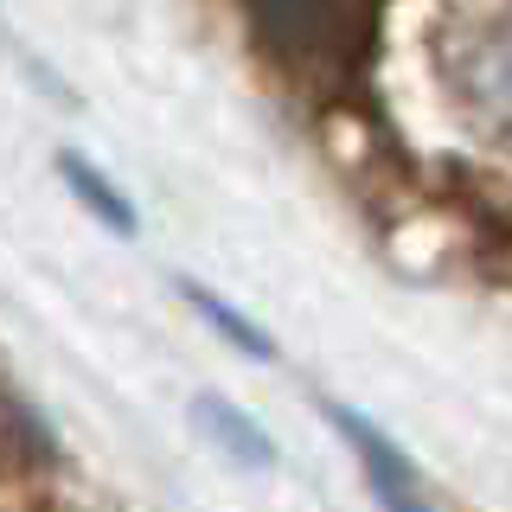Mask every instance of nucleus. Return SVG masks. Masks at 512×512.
<instances>
[{
    "mask_svg": "<svg viewBox=\"0 0 512 512\" xmlns=\"http://www.w3.org/2000/svg\"><path fill=\"white\" fill-rule=\"evenodd\" d=\"M448 90L493 141L512 148V13H493L448 45Z\"/></svg>",
    "mask_w": 512,
    "mask_h": 512,
    "instance_id": "obj_1",
    "label": "nucleus"
},
{
    "mask_svg": "<svg viewBox=\"0 0 512 512\" xmlns=\"http://www.w3.org/2000/svg\"><path fill=\"white\" fill-rule=\"evenodd\" d=\"M250 20L288 64H340L359 39L352 0H250Z\"/></svg>",
    "mask_w": 512,
    "mask_h": 512,
    "instance_id": "obj_2",
    "label": "nucleus"
},
{
    "mask_svg": "<svg viewBox=\"0 0 512 512\" xmlns=\"http://www.w3.org/2000/svg\"><path fill=\"white\" fill-rule=\"evenodd\" d=\"M333 429L352 442V455H359V468H365V480H372V493H378L384 512H436L429 493H423V480L410 474V461L391 448L384 429H372L365 416H352V410H333Z\"/></svg>",
    "mask_w": 512,
    "mask_h": 512,
    "instance_id": "obj_3",
    "label": "nucleus"
},
{
    "mask_svg": "<svg viewBox=\"0 0 512 512\" xmlns=\"http://www.w3.org/2000/svg\"><path fill=\"white\" fill-rule=\"evenodd\" d=\"M192 423H199L205 436L237 461V468H276V442H269V429L256 423V416H244L237 404H224V397L205 391L199 404H192Z\"/></svg>",
    "mask_w": 512,
    "mask_h": 512,
    "instance_id": "obj_4",
    "label": "nucleus"
},
{
    "mask_svg": "<svg viewBox=\"0 0 512 512\" xmlns=\"http://www.w3.org/2000/svg\"><path fill=\"white\" fill-rule=\"evenodd\" d=\"M58 173H64V186L77 192V205H84L90 218H103L109 231L135 237V205L116 192V180H103V173H96L90 160H77V154H58Z\"/></svg>",
    "mask_w": 512,
    "mask_h": 512,
    "instance_id": "obj_5",
    "label": "nucleus"
},
{
    "mask_svg": "<svg viewBox=\"0 0 512 512\" xmlns=\"http://www.w3.org/2000/svg\"><path fill=\"white\" fill-rule=\"evenodd\" d=\"M186 301H192V314H199V320H212V327H218V333H224V340H231L237 352H250V359H269V352H276V346H269V333L256 327V320H244L237 308H224L212 288L186 282Z\"/></svg>",
    "mask_w": 512,
    "mask_h": 512,
    "instance_id": "obj_6",
    "label": "nucleus"
}]
</instances>
